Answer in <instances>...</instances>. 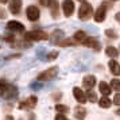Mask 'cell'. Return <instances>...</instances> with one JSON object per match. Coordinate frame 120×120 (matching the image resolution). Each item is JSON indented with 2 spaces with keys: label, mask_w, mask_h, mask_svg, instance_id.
I'll list each match as a JSON object with an SVG mask.
<instances>
[{
  "label": "cell",
  "mask_w": 120,
  "mask_h": 120,
  "mask_svg": "<svg viewBox=\"0 0 120 120\" xmlns=\"http://www.w3.org/2000/svg\"><path fill=\"white\" fill-rule=\"evenodd\" d=\"M98 90H100V93H101L103 96H109V94L112 93L111 86H109L105 81H101L100 84H98Z\"/></svg>",
  "instance_id": "cell-17"
},
{
  "label": "cell",
  "mask_w": 120,
  "mask_h": 120,
  "mask_svg": "<svg viewBox=\"0 0 120 120\" xmlns=\"http://www.w3.org/2000/svg\"><path fill=\"white\" fill-rule=\"evenodd\" d=\"M28 119H30V120H35V116H34L33 113H30V115H28Z\"/></svg>",
  "instance_id": "cell-34"
},
{
  "label": "cell",
  "mask_w": 120,
  "mask_h": 120,
  "mask_svg": "<svg viewBox=\"0 0 120 120\" xmlns=\"http://www.w3.org/2000/svg\"><path fill=\"white\" fill-rule=\"evenodd\" d=\"M37 104H38V97L37 96H30L24 101L19 103L18 107H19V109H28V111H31V109H34L37 107Z\"/></svg>",
  "instance_id": "cell-5"
},
{
  "label": "cell",
  "mask_w": 120,
  "mask_h": 120,
  "mask_svg": "<svg viewBox=\"0 0 120 120\" xmlns=\"http://www.w3.org/2000/svg\"><path fill=\"white\" fill-rule=\"evenodd\" d=\"M22 6H23L22 0H11L10 4H8V8H10L12 15H19L20 11H22Z\"/></svg>",
  "instance_id": "cell-11"
},
{
  "label": "cell",
  "mask_w": 120,
  "mask_h": 120,
  "mask_svg": "<svg viewBox=\"0 0 120 120\" xmlns=\"http://www.w3.org/2000/svg\"><path fill=\"white\" fill-rule=\"evenodd\" d=\"M115 18H116V20L120 23V12H119V14H116V16H115Z\"/></svg>",
  "instance_id": "cell-35"
},
{
  "label": "cell",
  "mask_w": 120,
  "mask_h": 120,
  "mask_svg": "<svg viewBox=\"0 0 120 120\" xmlns=\"http://www.w3.org/2000/svg\"><path fill=\"white\" fill-rule=\"evenodd\" d=\"M109 86H111L112 90H120V80L119 78H113V80H111Z\"/></svg>",
  "instance_id": "cell-25"
},
{
  "label": "cell",
  "mask_w": 120,
  "mask_h": 120,
  "mask_svg": "<svg viewBox=\"0 0 120 120\" xmlns=\"http://www.w3.org/2000/svg\"><path fill=\"white\" fill-rule=\"evenodd\" d=\"M64 35H65V34H64L62 30H55V31H53V35H51V42L57 45L61 39L64 38Z\"/></svg>",
  "instance_id": "cell-19"
},
{
  "label": "cell",
  "mask_w": 120,
  "mask_h": 120,
  "mask_svg": "<svg viewBox=\"0 0 120 120\" xmlns=\"http://www.w3.org/2000/svg\"><path fill=\"white\" fill-rule=\"evenodd\" d=\"M26 16L30 22H37L41 16V11L37 6H28L26 10Z\"/></svg>",
  "instance_id": "cell-7"
},
{
  "label": "cell",
  "mask_w": 120,
  "mask_h": 120,
  "mask_svg": "<svg viewBox=\"0 0 120 120\" xmlns=\"http://www.w3.org/2000/svg\"><path fill=\"white\" fill-rule=\"evenodd\" d=\"M6 18H7V11L3 7H0V19H6Z\"/></svg>",
  "instance_id": "cell-30"
},
{
  "label": "cell",
  "mask_w": 120,
  "mask_h": 120,
  "mask_svg": "<svg viewBox=\"0 0 120 120\" xmlns=\"http://www.w3.org/2000/svg\"><path fill=\"white\" fill-rule=\"evenodd\" d=\"M108 3H103L101 6L98 7L97 10L94 11V20L97 23H101L105 20V18H107V8H108Z\"/></svg>",
  "instance_id": "cell-6"
},
{
  "label": "cell",
  "mask_w": 120,
  "mask_h": 120,
  "mask_svg": "<svg viewBox=\"0 0 120 120\" xmlns=\"http://www.w3.org/2000/svg\"><path fill=\"white\" fill-rule=\"evenodd\" d=\"M7 30L11 31V33H23L24 31V24H22L18 20H11V22L7 23Z\"/></svg>",
  "instance_id": "cell-9"
},
{
  "label": "cell",
  "mask_w": 120,
  "mask_h": 120,
  "mask_svg": "<svg viewBox=\"0 0 120 120\" xmlns=\"http://www.w3.org/2000/svg\"><path fill=\"white\" fill-rule=\"evenodd\" d=\"M73 96H74V98H76V100H77L80 104H85V103L88 101L85 92L82 90L81 88H78V86H74V88H73Z\"/></svg>",
  "instance_id": "cell-12"
},
{
  "label": "cell",
  "mask_w": 120,
  "mask_h": 120,
  "mask_svg": "<svg viewBox=\"0 0 120 120\" xmlns=\"http://www.w3.org/2000/svg\"><path fill=\"white\" fill-rule=\"evenodd\" d=\"M74 117L77 120H85V117H86V109L84 107H81V105L76 107L74 108Z\"/></svg>",
  "instance_id": "cell-16"
},
{
  "label": "cell",
  "mask_w": 120,
  "mask_h": 120,
  "mask_svg": "<svg viewBox=\"0 0 120 120\" xmlns=\"http://www.w3.org/2000/svg\"><path fill=\"white\" fill-rule=\"evenodd\" d=\"M105 54L108 55L109 58H117L119 57V50L116 47H113V46H108L105 49Z\"/></svg>",
  "instance_id": "cell-20"
},
{
  "label": "cell",
  "mask_w": 120,
  "mask_h": 120,
  "mask_svg": "<svg viewBox=\"0 0 120 120\" xmlns=\"http://www.w3.org/2000/svg\"><path fill=\"white\" fill-rule=\"evenodd\" d=\"M115 113L117 115V116H120V108H119V109H116V111H115Z\"/></svg>",
  "instance_id": "cell-36"
},
{
  "label": "cell",
  "mask_w": 120,
  "mask_h": 120,
  "mask_svg": "<svg viewBox=\"0 0 120 120\" xmlns=\"http://www.w3.org/2000/svg\"><path fill=\"white\" fill-rule=\"evenodd\" d=\"M112 1H116V0H112Z\"/></svg>",
  "instance_id": "cell-39"
},
{
  "label": "cell",
  "mask_w": 120,
  "mask_h": 120,
  "mask_svg": "<svg viewBox=\"0 0 120 120\" xmlns=\"http://www.w3.org/2000/svg\"><path fill=\"white\" fill-rule=\"evenodd\" d=\"M18 88L7 81H0V97L4 100H12L18 97Z\"/></svg>",
  "instance_id": "cell-1"
},
{
  "label": "cell",
  "mask_w": 120,
  "mask_h": 120,
  "mask_svg": "<svg viewBox=\"0 0 120 120\" xmlns=\"http://www.w3.org/2000/svg\"><path fill=\"white\" fill-rule=\"evenodd\" d=\"M20 120H22V119H20Z\"/></svg>",
  "instance_id": "cell-40"
},
{
  "label": "cell",
  "mask_w": 120,
  "mask_h": 120,
  "mask_svg": "<svg viewBox=\"0 0 120 120\" xmlns=\"http://www.w3.org/2000/svg\"><path fill=\"white\" fill-rule=\"evenodd\" d=\"M62 11H64V15L66 18H70L73 15V12H74V3H73V0H64Z\"/></svg>",
  "instance_id": "cell-10"
},
{
  "label": "cell",
  "mask_w": 120,
  "mask_h": 120,
  "mask_svg": "<svg viewBox=\"0 0 120 120\" xmlns=\"http://www.w3.org/2000/svg\"><path fill=\"white\" fill-rule=\"evenodd\" d=\"M112 103L115 104V105H119L120 107V93H116L113 96V100H112Z\"/></svg>",
  "instance_id": "cell-28"
},
{
  "label": "cell",
  "mask_w": 120,
  "mask_h": 120,
  "mask_svg": "<svg viewBox=\"0 0 120 120\" xmlns=\"http://www.w3.org/2000/svg\"><path fill=\"white\" fill-rule=\"evenodd\" d=\"M49 3H50V0H39V4L43 7H49Z\"/></svg>",
  "instance_id": "cell-32"
},
{
  "label": "cell",
  "mask_w": 120,
  "mask_h": 120,
  "mask_svg": "<svg viewBox=\"0 0 120 120\" xmlns=\"http://www.w3.org/2000/svg\"><path fill=\"white\" fill-rule=\"evenodd\" d=\"M24 39L27 42H38V41H47L49 39V34L42 31V30H33L24 33Z\"/></svg>",
  "instance_id": "cell-3"
},
{
  "label": "cell",
  "mask_w": 120,
  "mask_h": 120,
  "mask_svg": "<svg viewBox=\"0 0 120 120\" xmlns=\"http://www.w3.org/2000/svg\"><path fill=\"white\" fill-rule=\"evenodd\" d=\"M78 1H84V0H78Z\"/></svg>",
  "instance_id": "cell-38"
},
{
  "label": "cell",
  "mask_w": 120,
  "mask_h": 120,
  "mask_svg": "<svg viewBox=\"0 0 120 120\" xmlns=\"http://www.w3.org/2000/svg\"><path fill=\"white\" fill-rule=\"evenodd\" d=\"M58 57V51H50L49 54L46 55V60L47 61H53V60H55Z\"/></svg>",
  "instance_id": "cell-27"
},
{
  "label": "cell",
  "mask_w": 120,
  "mask_h": 120,
  "mask_svg": "<svg viewBox=\"0 0 120 120\" xmlns=\"http://www.w3.org/2000/svg\"><path fill=\"white\" fill-rule=\"evenodd\" d=\"M58 74V66H53V68H49L45 71L39 73L38 76V81H51L54 80Z\"/></svg>",
  "instance_id": "cell-4"
},
{
  "label": "cell",
  "mask_w": 120,
  "mask_h": 120,
  "mask_svg": "<svg viewBox=\"0 0 120 120\" xmlns=\"http://www.w3.org/2000/svg\"><path fill=\"white\" fill-rule=\"evenodd\" d=\"M82 45L86 46V47H90V49L96 50V51H98V50L101 49V45L98 42V39L94 38V37H86V38L82 41Z\"/></svg>",
  "instance_id": "cell-8"
},
{
  "label": "cell",
  "mask_w": 120,
  "mask_h": 120,
  "mask_svg": "<svg viewBox=\"0 0 120 120\" xmlns=\"http://www.w3.org/2000/svg\"><path fill=\"white\" fill-rule=\"evenodd\" d=\"M82 85H84L85 89H93V86L96 85V77L92 76V74L85 76L84 80H82Z\"/></svg>",
  "instance_id": "cell-14"
},
{
  "label": "cell",
  "mask_w": 120,
  "mask_h": 120,
  "mask_svg": "<svg viewBox=\"0 0 120 120\" xmlns=\"http://www.w3.org/2000/svg\"><path fill=\"white\" fill-rule=\"evenodd\" d=\"M4 120H15V119H14V116H12V115H7Z\"/></svg>",
  "instance_id": "cell-33"
},
{
  "label": "cell",
  "mask_w": 120,
  "mask_h": 120,
  "mask_svg": "<svg viewBox=\"0 0 120 120\" xmlns=\"http://www.w3.org/2000/svg\"><path fill=\"white\" fill-rule=\"evenodd\" d=\"M49 8H50V14H51V16L54 19H57L60 16V4H58L57 0H50Z\"/></svg>",
  "instance_id": "cell-13"
},
{
  "label": "cell",
  "mask_w": 120,
  "mask_h": 120,
  "mask_svg": "<svg viewBox=\"0 0 120 120\" xmlns=\"http://www.w3.org/2000/svg\"><path fill=\"white\" fill-rule=\"evenodd\" d=\"M85 94H86V100L89 103H97V94L93 92L92 89H88V92Z\"/></svg>",
  "instance_id": "cell-22"
},
{
  "label": "cell",
  "mask_w": 120,
  "mask_h": 120,
  "mask_svg": "<svg viewBox=\"0 0 120 120\" xmlns=\"http://www.w3.org/2000/svg\"><path fill=\"white\" fill-rule=\"evenodd\" d=\"M86 38V33L85 31H82V30H78V31H76V34H74V37H73V39L76 41L77 43H82V41Z\"/></svg>",
  "instance_id": "cell-21"
},
{
  "label": "cell",
  "mask_w": 120,
  "mask_h": 120,
  "mask_svg": "<svg viewBox=\"0 0 120 120\" xmlns=\"http://www.w3.org/2000/svg\"><path fill=\"white\" fill-rule=\"evenodd\" d=\"M105 35H107L108 38H112V39H116V38H117V34L115 33L113 30H111V28L105 30Z\"/></svg>",
  "instance_id": "cell-26"
},
{
  "label": "cell",
  "mask_w": 120,
  "mask_h": 120,
  "mask_svg": "<svg viewBox=\"0 0 120 120\" xmlns=\"http://www.w3.org/2000/svg\"><path fill=\"white\" fill-rule=\"evenodd\" d=\"M55 120H69V119L65 116V113H58L55 116Z\"/></svg>",
  "instance_id": "cell-31"
},
{
  "label": "cell",
  "mask_w": 120,
  "mask_h": 120,
  "mask_svg": "<svg viewBox=\"0 0 120 120\" xmlns=\"http://www.w3.org/2000/svg\"><path fill=\"white\" fill-rule=\"evenodd\" d=\"M51 97H53V100H54V101H60L61 98H62V93H61V92L53 93V96H51Z\"/></svg>",
  "instance_id": "cell-29"
},
{
  "label": "cell",
  "mask_w": 120,
  "mask_h": 120,
  "mask_svg": "<svg viewBox=\"0 0 120 120\" xmlns=\"http://www.w3.org/2000/svg\"><path fill=\"white\" fill-rule=\"evenodd\" d=\"M0 3L1 4H6V3H8V0H0Z\"/></svg>",
  "instance_id": "cell-37"
},
{
  "label": "cell",
  "mask_w": 120,
  "mask_h": 120,
  "mask_svg": "<svg viewBox=\"0 0 120 120\" xmlns=\"http://www.w3.org/2000/svg\"><path fill=\"white\" fill-rule=\"evenodd\" d=\"M93 15V7L90 3L88 1H81V6H80V10H78V19L82 20V22H86L90 19V16Z\"/></svg>",
  "instance_id": "cell-2"
},
{
  "label": "cell",
  "mask_w": 120,
  "mask_h": 120,
  "mask_svg": "<svg viewBox=\"0 0 120 120\" xmlns=\"http://www.w3.org/2000/svg\"><path fill=\"white\" fill-rule=\"evenodd\" d=\"M97 101H98V105H100V108H104V109L109 108V107L112 105V100H111L108 96H103V97L100 98V100H97Z\"/></svg>",
  "instance_id": "cell-18"
},
{
  "label": "cell",
  "mask_w": 120,
  "mask_h": 120,
  "mask_svg": "<svg viewBox=\"0 0 120 120\" xmlns=\"http://www.w3.org/2000/svg\"><path fill=\"white\" fill-rule=\"evenodd\" d=\"M57 45H58V46H62V47H66V46H74V45H76V41H74V39H61Z\"/></svg>",
  "instance_id": "cell-23"
},
{
  "label": "cell",
  "mask_w": 120,
  "mask_h": 120,
  "mask_svg": "<svg viewBox=\"0 0 120 120\" xmlns=\"http://www.w3.org/2000/svg\"><path fill=\"white\" fill-rule=\"evenodd\" d=\"M108 66H109V71H111L113 76H119L120 74V65L115 58H112V60L108 62Z\"/></svg>",
  "instance_id": "cell-15"
},
{
  "label": "cell",
  "mask_w": 120,
  "mask_h": 120,
  "mask_svg": "<svg viewBox=\"0 0 120 120\" xmlns=\"http://www.w3.org/2000/svg\"><path fill=\"white\" fill-rule=\"evenodd\" d=\"M55 111L58 113H68L69 112V107L68 105H64V104H57L55 105Z\"/></svg>",
  "instance_id": "cell-24"
}]
</instances>
